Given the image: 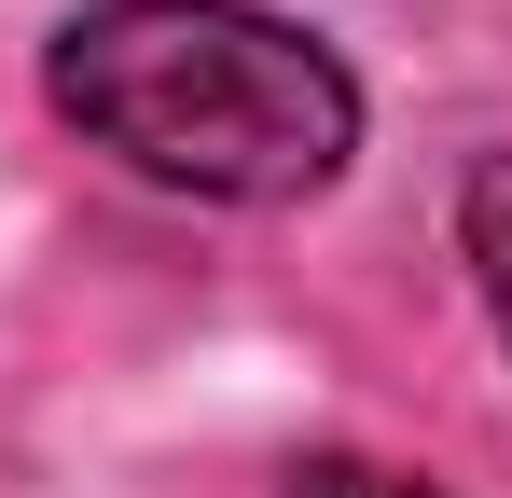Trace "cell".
Segmentation results:
<instances>
[{
  "label": "cell",
  "mask_w": 512,
  "mask_h": 498,
  "mask_svg": "<svg viewBox=\"0 0 512 498\" xmlns=\"http://www.w3.org/2000/svg\"><path fill=\"white\" fill-rule=\"evenodd\" d=\"M457 236H471V263H485V305H499V332H512V153H485L471 180H457Z\"/></svg>",
  "instance_id": "7a4b0ae2"
},
{
  "label": "cell",
  "mask_w": 512,
  "mask_h": 498,
  "mask_svg": "<svg viewBox=\"0 0 512 498\" xmlns=\"http://www.w3.org/2000/svg\"><path fill=\"white\" fill-rule=\"evenodd\" d=\"M56 111L167 194L291 208L360 153V83L333 42L250 0H97L56 28Z\"/></svg>",
  "instance_id": "6da1fadb"
},
{
  "label": "cell",
  "mask_w": 512,
  "mask_h": 498,
  "mask_svg": "<svg viewBox=\"0 0 512 498\" xmlns=\"http://www.w3.org/2000/svg\"><path fill=\"white\" fill-rule=\"evenodd\" d=\"M291 498H429V485H416V471H374V457H305Z\"/></svg>",
  "instance_id": "3957f363"
}]
</instances>
